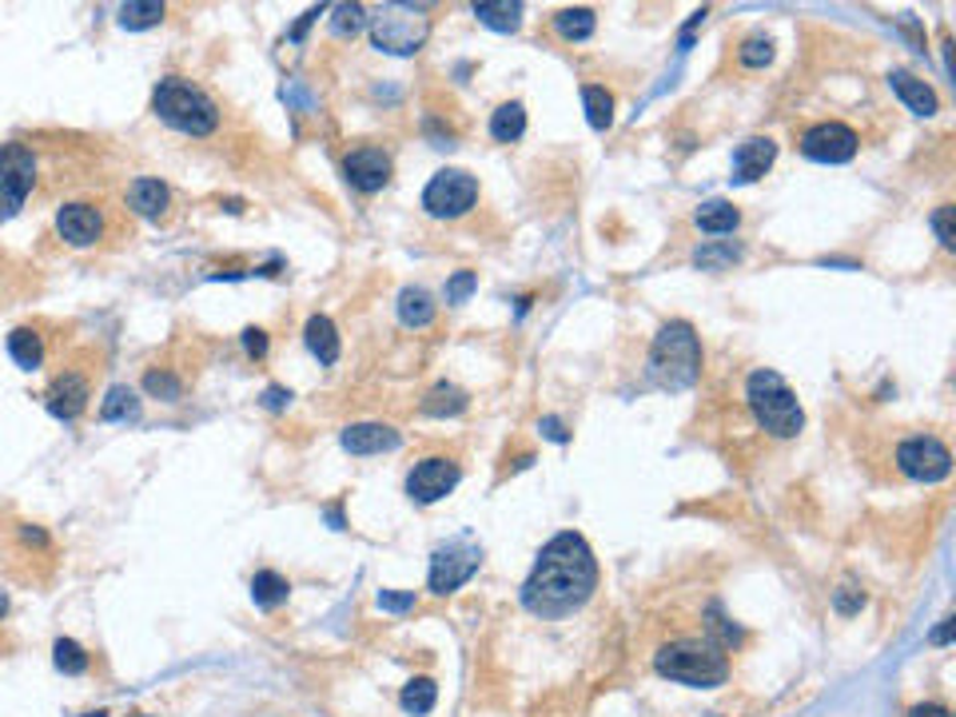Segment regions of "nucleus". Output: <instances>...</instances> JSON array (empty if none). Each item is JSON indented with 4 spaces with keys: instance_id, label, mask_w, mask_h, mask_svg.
Wrapping results in <instances>:
<instances>
[{
    "instance_id": "1",
    "label": "nucleus",
    "mask_w": 956,
    "mask_h": 717,
    "mask_svg": "<svg viewBox=\"0 0 956 717\" xmlns=\"http://www.w3.org/2000/svg\"><path fill=\"white\" fill-rule=\"evenodd\" d=\"M598 590V562L583 534L562 531L542 546L531 578L522 583V606L534 618H566L583 610Z\"/></svg>"
},
{
    "instance_id": "2",
    "label": "nucleus",
    "mask_w": 956,
    "mask_h": 717,
    "mask_svg": "<svg viewBox=\"0 0 956 717\" xmlns=\"http://www.w3.org/2000/svg\"><path fill=\"white\" fill-rule=\"evenodd\" d=\"M650 383H658L662 391H686L697 383L702 374V344L697 332L686 319H670L650 344V359H645Z\"/></svg>"
},
{
    "instance_id": "3",
    "label": "nucleus",
    "mask_w": 956,
    "mask_h": 717,
    "mask_svg": "<svg viewBox=\"0 0 956 717\" xmlns=\"http://www.w3.org/2000/svg\"><path fill=\"white\" fill-rule=\"evenodd\" d=\"M654 670L677 686L694 689H714L729 677V658L717 642H702V638H682V642L662 645L654 654Z\"/></svg>"
},
{
    "instance_id": "4",
    "label": "nucleus",
    "mask_w": 956,
    "mask_h": 717,
    "mask_svg": "<svg viewBox=\"0 0 956 717\" xmlns=\"http://www.w3.org/2000/svg\"><path fill=\"white\" fill-rule=\"evenodd\" d=\"M152 112H156L167 128H176V132H184V135H199V140L219 128V105L199 84L184 80V76H164V80L156 84Z\"/></svg>"
},
{
    "instance_id": "5",
    "label": "nucleus",
    "mask_w": 956,
    "mask_h": 717,
    "mask_svg": "<svg viewBox=\"0 0 956 717\" xmlns=\"http://www.w3.org/2000/svg\"><path fill=\"white\" fill-rule=\"evenodd\" d=\"M746 403L761 431H770L773 438H797L805 426V411H801L793 387L770 367H758L746 379Z\"/></svg>"
},
{
    "instance_id": "6",
    "label": "nucleus",
    "mask_w": 956,
    "mask_h": 717,
    "mask_svg": "<svg viewBox=\"0 0 956 717\" xmlns=\"http://www.w3.org/2000/svg\"><path fill=\"white\" fill-rule=\"evenodd\" d=\"M371 24V44L387 56H415L431 41V17L415 4H383V9L367 17Z\"/></svg>"
},
{
    "instance_id": "7",
    "label": "nucleus",
    "mask_w": 956,
    "mask_h": 717,
    "mask_svg": "<svg viewBox=\"0 0 956 717\" xmlns=\"http://www.w3.org/2000/svg\"><path fill=\"white\" fill-rule=\"evenodd\" d=\"M36 176H41V167H36V152L29 144H21V140L0 144V224L29 204Z\"/></svg>"
},
{
    "instance_id": "8",
    "label": "nucleus",
    "mask_w": 956,
    "mask_h": 717,
    "mask_svg": "<svg viewBox=\"0 0 956 717\" xmlns=\"http://www.w3.org/2000/svg\"><path fill=\"white\" fill-rule=\"evenodd\" d=\"M482 566V546L475 539H450L443 542L435 554H431V574H426V586L431 594H455L458 586H467L475 578V571Z\"/></svg>"
},
{
    "instance_id": "9",
    "label": "nucleus",
    "mask_w": 956,
    "mask_h": 717,
    "mask_svg": "<svg viewBox=\"0 0 956 717\" xmlns=\"http://www.w3.org/2000/svg\"><path fill=\"white\" fill-rule=\"evenodd\" d=\"M478 204V180L463 167H443L423 187V211L435 219H458Z\"/></svg>"
},
{
    "instance_id": "10",
    "label": "nucleus",
    "mask_w": 956,
    "mask_h": 717,
    "mask_svg": "<svg viewBox=\"0 0 956 717\" xmlns=\"http://www.w3.org/2000/svg\"><path fill=\"white\" fill-rule=\"evenodd\" d=\"M458 478H463V467H458L455 458L426 455V458H419L415 467H411V475H406V495H411V502H419V507H431V502L447 499L450 490L458 487Z\"/></svg>"
},
{
    "instance_id": "11",
    "label": "nucleus",
    "mask_w": 956,
    "mask_h": 717,
    "mask_svg": "<svg viewBox=\"0 0 956 717\" xmlns=\"http://www.w3.org/2000/svg\"><path fill=\"white\" fill-rule=\"evenodd\" d=\"M897 467L916 482H941L953 470V455L936 435H913L897 447Z\"/></svg>"
},
{
    "instance_id": "12",
    "label": "nucleus",
    "mask_w": 956,
    "mask_h": 717,
    "mask_svg": "<svg viewBox=\"0 0 956 717\" xmlns=\"http://www.w3.org/2000/svg\"><path fill=\"white\" fill-rule=\"evenodd\" d=\"M857 148H861V135L841 120H822V124H813L801 135V156L813 160V164H849L857 156Z\"/></svg>"
},
{
    "instance_id": "13",
    "label": "nucleus",
    "mask_w": 956,
    "mask_h": 717,
    "mask_svg": "<svg viewBox=\"0 0 956 717\" xmlns=\"http://www.w3.org/2000/svg\"><path fill=\"white\" fill-rule=\"evenodd\" d=\"M56 236H61L68 248H96V243L108 236L105 208H96L88 199L64 204V208L56 211Z\"/></svg>"
},
{
    "instance_id": "14",
    "label": "nucleus",
    "mask_w": 956,
    "mask_h": 717,
    "mask_svg": "<svg viewBox=\"0 0 956 717\" xmlns=\"http://www.w3.org/2000/svg\"><path fill=\"white\" fill-rule=\"evenodd\" d=\"M0 551H4V562L9 571H17V562H53V539L44 526L36 522H4L0 526Z\"/></svg>"
},
{
    "instance_id": "15",
    "label": "nucleus",
    "mask_w": 956,
    "mask_h": 717,
    "mask_svg": "<svg viewBox=\"0 0 956 717\" xmlns=\"http://www.w3.org/2000/svg\"><path fill=\"white\" fill-rule=\"evenodd\" d=\"M344 176L359 196H374V192H383L391 184V156L374 144L351 148L344 156Z\"/></svg>"
},
{
    "instance_id": "16",
    "label": "nucleus",
    "mask_w": 956,
    "mask_h": 717,
    "mask_svg": "<svg viewBox=\"0 0 956 717\" xmlns=\"http://www.w3.org/2000/svg\"><path fill=\"white\" fill-rule=\"evenodd\" d=\"M93 399V387H88V374L80 371H61L44 391V406L48 415L61 419V423H76L84 415V406Z\"/></svg>"
},
{
    "instance_id": "17",
    "label": "nucleus",
    "mask_w": 956,
    "mask_h": 717,
    "mask_svg": "<svg viewBox=\"0 0 956 717\" xmlns=\"http://www.w3.org/2000/svg\"><path fill=\"white\" fill-rule=\"evenodd\" d=\"M773 160H778V144H773L770 135H749V140H741L738 152H734V184H753V180H761L773 167Z\"/></svg>"
},
{
    "instance_id": "18",
    "label": "nucleus",
    "mask_w": 956,
    "mask_h": 717,
    "mask_svg": "<svg viewBox=\"0 0 956 717\" xmlns=\"http://www.w3.org/2000/svg\"><path fill=\"white\" fill-rule=\"evenodd\" d=\"M347 455H383V450H395L399 447V431L387 423H351L344 426V435H339Z\"/></svg>"
},
{
    "instance_id": "19",
    "label": "nucleus",
    "mask_w": 956,
    "mask_h": 717,
    "mask_svg": "<svg viewBox=\"0 0 956 717\" xmlns=\"http://www.w3.org/2000/svg\"><path fill=\"white\" fill-rule=\"evenodd\" d=\"M128 208L135 211L140 219H152V224H160V219L167 216V208H172V187L164 184V180L156 176H140L128 184Z\"/></svg>"
},
{
    "instance_id": "20",
    "label": "nucleus",
    "mask_w": 956,
    "mask_h": 717,
    "mask_svg": "<svg viewBox=\"0 0 956 717\" xmlns=\"http://www.w3.org/2000/svg\"><path fill=\"white\" fill-rule=\"evenodd\" d=\"M889 88H893V93L901 96V105L909 108V112H916V116H936V108H941V100H936L933 88H928L921 76L904 73V68L889 73Z\"/></svg>"
},
{
    "instance_id": "21",
    "label": "nucleus",
    "mask_w": 956,
    "mask_h": 717,
    "mask_svg": "<svg viewBox=\"0 0 956 717\" xmlns=\"http://www.w3.org/2000/svg\"><path fill=\"white\" fill-rule=\"evenodd\" d=\"M303 339H307V351H312L323 367L339 363V332H335V323L327 319V315H312L307 327H303Z\"/></svg>"
},
{
    "instance_id": "22",
    "label": "nucleus",
    "mask_w": 956,
    "mask_h": 717,
    "mask_svg": "<svg viewBox=\"0 0 956 717\" xmlns=\"http://www.w3.org/2000/svg\"><path fill=\"white\" fill-rule=\"evenodd\" d=\"M9 355L21 371H41L44 367V335L36 327H12L9 332Z\"/></svg>"
},
{
    "instance_id": "23",
    "label": "nucleus",
    "mask_w": 956,
    "mask_h": 717,
    "mask_svg": "<svg viewBox=\"0 0 956 717\" xmlns=\"http://www.w3.org/2000/svg\"><path fill=\"white\" fill-rule=\"evenodd\" d=\"M694 224L706 236H734L741 228V211L729 204V199H706L702 208L694 211Z\"/></svg>"
},
{
    "instance_id": "24",
    "label": "nucleus",
    "mask_w": 956,
    "mask_h": 717,
    "mask_svg": "<svg viewBox=\"0 0 956 717\" xmlns=\"http://www.w3.org/2000/svg\"><path fill=\"white\" fill-rule=\"evenodd\" d=\"M435 312H438L435 300L423 287H403L399 292V319H403V327H431Z\"/></svg>"
},
{
    "instance_id": "25",
    "label": "nucleus",
    "mask_w": 956,
    "mask_h": 717,
    "mask_svg": "<svg viewBox=\"0 0 956 717\" xmlns=\"http://www.w3.org/2000/svg\"><path fill=\"white\" fill-rule=\"evenodd\" d=\"M287 594H292V583H287L280 571H256V578H251V602L260 606V610L283 606Z\"/></svg>"
},
{
    "instance_id": "26",
    "label": "nucleus",
    "mask_w": 956,
    "mask_h": 717,
    "mask_svg": "<svg viewBox=\"0 0 956 717\" xmlns=\"http://www.w3.org/2000/svg\"><path fill=\"white\" fill-rule=\"evenodd\" d=\"M522 132H526V108H522V100H507V105L495 108V116H490V135H495L499 144H514V140H522Z\"/></svg>"
},
{
    "instance_id": "27",
    "label": "nucleus",
    "mask_w": 956,
    "mask_h": 717,
    "mask_svg": "<svg viewBox=\"0 0 956 717\" xmlns=\"http://www.w3.org/2000/svg\"><path fill=\"white\" fill-rule=\"evenodd\" d=\"M478 24H487L495 32H514L522 24V4L519 0H482L475 4Z\"/></svg>"
},
{
    "instance_id": "28",
    "label": "nucleus",
    "mask_w": 956,
    "mask_h": 717,
    "mask_svg": "<svg viewBox=\"0 0 956 717\" xmlns=\"http://www.w3.org/2000/svg\"><path fill=\"white\" fill-rule=\"evenodd\" d=\"M467 391H463V387H455V383H435L431 387V391H426V399H423V411L426 415H438V419H447V415H463V411H467Z\"/></svg>"
},
{
    "instance_id": "29",
    "label": "nucleus",
    "mask_w": 956,
    "mask_h": 717,
    "mask_svg": "<svg viewBox=\"0 0 956 717\" xmlns=\"http://www.w3.org/2000/svg\"><path fill=\"white\" fill-rule=\"evenodd\" d=\"M583 108L594 132H606L613 124V96L606 93L602 84H586L583 88Z\"/></svg>"
},
{
    "instance_id": "30",
    "label": "nucleus",
    "mask_w": 956,
    "mask_h": 717,
    "mask_svg": "<svg viewBox=\"0 0 956 717\" xmlns=\"http://www.w3.org/2000/svg\"><path fill=\"white\" fill-rule=\"evenodd\" d=\"M53 662H56V670H61V674H68V677H80V674H88V670H93V658H88V650H84L76 638H56Z\"/></svg>"
},
{
    "instance_id": "31",
    "label": "nucleus",
    "mask_w": 956,
    "mask_h": 717,
    "mask_svg": "<svg viewBox=\"0 0 956 717\" xmlns=\"http://www.w3.org/2000/svg\"><path fill=\"white\" fill-rule=\"evenodd\" d=\"M598 21H594V9H562L554 17V32L562 41H590Z\"/></svg>"
},
{
    "instance_id": "32",
    "label": "nucleus",
    "mask_w": 956,
    "mask_h": 717,
    "mask_svg": "<svg viewBox=\"0 0 956 717\" xmlns=\"http://www.w3.org/2000/svg\"><path fill=\"white\" fill-rule=\"evenodd\" d=\"M435 702H438V686L431 682V677H415V682H406L403 694H399V706H403L406 714H415V717L431 714V709H435Z\"/></svg>"
},
{
    "instance_id": "33",
    "label": "nucleus",
    "mask_w": 956,
    "mask_h": 717,
    "mask_svg": "<svg viewBox=\"0 0 956 717\" xmlns=\"http://www.w3.org/2000/svg\"><path fill=\"white\" fill-rule=\"evenodd\" d=\"M164 4H160V0H128L124 9H120V24H124V29H132V32H140V29H152V24H160L164 21Z\"/></svg>"
},
{
    "instance_id": "34",
    "label": "nucleus",
    "mask_w": 956,
    "mask_h": 717,
    "mask_svg": "<svg viewBox=\"0 0 956 717\" xmlns=\"http://www.w3.org/2000/svg\"><path fill=\"white\" fill-rule=\"evenodd\" d=\"M135 411H140V399H135L132 387H112V391L105 395V403H100V419H105V423L135 419Z\"/></svg>"
},
{
    "instance_id": "35",
    "label": "nucleus",
    "mask_w": 956,
    "mask_h": 717,
    "mask_svg": "<svg viewBox=\"0 0 956 717\" xmlns=\"http://www.w3.org/2000/svg\"><path fill=\"white\" fill-rule=\"evenodd\" d=\"M741 260V248L738 243H702V248L694 251V263L702 271H721V268H729V263H738Z\"/></svg>"
},
{
    "instance_id": "36",
    "label": "nucleus",
    "mask_w": 956,
    "mask_h": 717,
    "mask_svg": "<svg viewBox=\"0 0 956 717\" xmlns=\"http://www.w3.org/2000/svg\"><path fill=\"white\" fill-rule=\"evenodd\" d=\"M144 391H148V395L164 399V403H176L180 391H184V383H180L172 371H148L144 374Z\"/></svg>"
},
{
    "instance_id": "37",
    "label": "nucleus",
    "mask_w": 956,
    "mask_h": 717,
    "mask_svg": "<svg viewBox=\"0 0 956 717\" xmlns=\"http://www.w3.org/2000/svg\"><path fill=\"white\" fill-rule=\"evenodd\" d=\"M332 24H335V36H355V32L367 29V9L363 4H339Z\"/></svg>"
},
{
    "instance_id": "38",
    "label": "nucleus",
    "mask_w": 956,
    "mask_h": 717,
    "mask_svg": "<svg viewBox=\"0 0 956 717\" xmlns=\"http://www.w3.org/2000/svg\"><path fill=\"white\" fill-rule=\"evenodd\" d=\"M738 61L746 64V68H765V64L773 61V41L770 36H749V41L741 44Z\"/></svg>"
},
{
    "instance_id": "39",
    "label": "nucleus",
    "mask_w": 956,
    "mask_h": 717,
    "mask_svg": "<svg viewBox=\"0 0 956 717\" xmlns=\"http://www.w3.org/2000/svg\"><path fill=\"white\" fill-rule=\"evenodd\" d=\"M953 204H941V208L933 211V216H928V228L936 231V239H941V248H948L953 251L956 248V231H953Z\"/></svg>"
},
{
    "instance_id": "40",
    "label": "nucleus",
    "mask_w": 956,
    "mask_h": 717,
    "mask_svg": "<svg viewBox=\"0 0 956 717\" xmlns=\"http://www.w3.org/2000/svg\"><path fill=\"white\" fill-rule=\"evenodd\" d=\"M475 287H478V275L475 271H455V275H450L447 280V303H467L470 295H475Z\"/></svg>"
},
{
    "instance_id": "41",
    "label": "nucleus",
    "mask_w": 956,
    "mask_h": 717,
    "mask_svg": "<svg viewBox=\"0 0 956 717\" xmlns=\"http://www.w3.org/2000/svg\"><path fill=\"white\" fill-rule=\"evenodd\" d=\"M833 606H837V613H845V618H852V613L861 610L865 606V594L857 590V586H841V590L833 594Z\"/></svg>"
},
{
    "instance_id": "42",
    "label": "nucleus",
    "mask_w": 956,
    "mask_h": 717,
    "mask_svg": "<svg viewBox=\"0 0 956 717\" xmlns=\"http://www.w3.org/2000/svg\"><path fill=\"white\" fill-rule=\"evenodd\" d=\"M243 351H248L251 359H263V355H268V332H263V327H248V332H243Z\"/></svg>"
},
{
    "instance_id": "43",
    "label": "nucleus",
    "mask_w": 956,
    "mask_h": 717,
    "mask_svg": "<svg viewBox=\"0 0 956 717\" xmlns=\"http://www.w3.org/2000/svg\"><path fill=\"white\" fill-rule=\"evenodd\" d=\"M379 606H383V610H411V606H415V594L383 590V594H379Z\"/></svg>"
},
{
    "instance_id": "44",
    "label": "nucleus",
    "mask_w": 956,
    "mask_h": 717,
    "mask_svg": "<svg viewBox=\"0 0 956 717\" xmlns=\"http://www.w3.org/2000/svg\"><path fill=\"white\" fill-rule=\"evenodd\" d=\"M539 431H542L546 438H551V443H566V438H571V435H566V426H562V419H554V415L542 419Z\"/></svg>"
},
{
    "instance_id": "45",
    "label": "nucleus",
    "mask_w": 956,
    "mask_h": 717,
    "mask_svg": "<svg viewBox=\"0 0 956 717\" xmlns=\"http://www.w3.org/2000/svg\"><path fill=\"white\" fill-rule=\"evenodd\" d=\"M263 403H268L271 411H280V406L292 403V391H283V387H268V395H263Z\"/></svg>"
},
{
    "instance_id": "46",
    "label": "nucleus",
    "mask_w": 956,
    "mask_h": 717,
    "mask_svg": "<svg viewBox=\"0 0 956 717\" xmlns=\"http://www.w3.org/2000/svg\"><path fill=\"white\" fill-rule=\"evenodd\" d=\"M909 717H953V714H948V706H936V702H928V706H916Z\"/></svg>"
},
{
    "instance_id": "47",
    "label": "nucleus",
    "mask_w": 956,
    "mask_h": 717,
    "mask_svg": "<svg viewBox=\"0 0 956 717\" xmlns=\"http://www.w3.org/2000/svg\"><path fill=\"white\" fill-rule=\"evenodd\" d=\"M948 638H953V618H945V626H941V630H936V634H933V642H936V645H945Z\"/></svg>"
},
{
    "instance_id": "48",
    "label": "nucleus",
    "mask_w": 956,
    "mask_h": 717,
    "mask_svg": "<svg viewBox=\"0 0 956 717\" xmlns=\"http://www.w3.org/2000/svg\"><path fill=\"white\" fill-rule=\"evenodd\" d=\"M4 618H9V594L0 590V626H4Z\"/></svg>"
},
{
    "instance_id": "49",
    "label": "nucleus",
    "mask_w": 956,
    "mask_h": 717,
    "mask_svg": "<svg viewBox=\"0 0 956 717\" xmlns=\"http://www.w3.org/2000/svg\"><path fill=\"white\" fill-rule=\"evenodd\" d=\"M88 717H108V714H105V709H100V714H88Z\"/></svg>"
}]
</instances>
